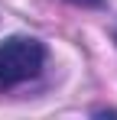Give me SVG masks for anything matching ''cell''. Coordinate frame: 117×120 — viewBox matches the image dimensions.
I'll use <instances>...</instances> for the list:
<instances>
[{"label":"cell","mask_w":117,"mask_h":120,"mask_svg":"<svg viewBox=\"0 0 117 120\" xmlns=\"http://www.w3.org/2000/svg\"><path fill=\"white\" fill-rule=\"evenodd\" d=\"M46 65V49L39 39L10 36L0 45V91H10L23 81L36 78Z\"/></svg>","instance_id":"obj_1"},{"label":"cell","mask_w":117,"mask_h":120,"mask_svg":"<svg viewBox=\"0 0 117 120\" xmlns=\"http://www.w3.org/2000/svg\"><path fill=\"white\" fill-rule=\"evenodd\" d=\"M68 3H75V7H101L104 0H68Z\"/></svg>","instance_id":"obj_2"}]
</instances>
